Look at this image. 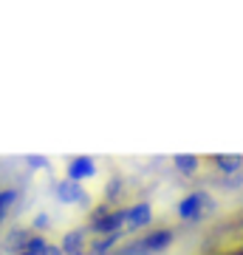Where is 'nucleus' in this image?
I'll return each instance as SVG.
<instances>
[{"label":"nucleus","instance_id":"1","mask_svg":"<svg viewBox=\"0 0 243 255\" xmlns=\"http://www.w3.org/2000/svg\"><path fill=\"white\" fill-rule=\"evenodd\" d=\"M127 224V207L125 210H108L90 221V233H99V236H113L122 233V227Z\"/></svg>","mask_w":243,"mask_h":255},{"label":"nucleus","instance_id":"2","mask_svg":"<svg viewBox=\"0 0 243 255\" xmlns=\"http://www.w3.org/2000/svg\"><path fill=\"white\" fill-rule=\"evenodd\" d=\"M57 201H63V204H88V193L80 182L63 179L57 184Z\"/></svg>","mask_w":243,"mask_h":255},{"label":"nucleus","instance_id":"3","mask_svg":"<svg viewBox=\"0 0 243 255\" xmlns=\"http://www.w3.org/2000/svg\"><path fill=\"white\" fill-rule=\"evenodd\" d=\"M90 176H96V162L90 156H74L65 167V179H71V182H82Z\"/></svg>","mask_w":243,"mask_h":255},{"label":"nucleus","instance_id":"4","mask_svg":"<svg viewBox=\"0 0 243 255\" xmlns=\"http://www.w3.org/2000/svg\"><path fill=\"white\" fill-rule=\"evenodd\" d=\"M85 244H88V230H71L63 236V255H85Z\"/></svg>","mask_w":243,"mask_h":255},{"label":"nucleus","instance_id":"5","mask_svg":"<svg viewBox=\"0 0 243 255\" xmlns=\"http://www.w3.org/2000/svg\"><path fill=\"white\" fill-rule=\"evenodd\" d=\"M150 219H153V210H150V204L139 201V204H133V207H127V227H130V230L147 227V224H150Z\"/></svg>","mask_w":243,"mask_h":255},{"label":"nucleus","instance_id":"6","mask_svg":"<svg viewBox=\"0 0 243 255\" xmlns=\"http://www.w3.org/2000/svg\"><path fill=\"white\" fill-rule=\"evenodd\" d=\"M204 204H207V196H204V193H192V196H187V199L178 204V216L181 219H198Z\"/></svg>","mask_w":243,"mask_h":255},{"label":"nucleus","instance_id":"7","mask_svg":"<svg viewBox=\"0 0 243 255\" xmlns=\"http://www.w3.org/2000/svg\"><path fill=\"white\" fill-rule=\"evenodd\" d=\"M170 241H172V233H170V230H156V233H150L147 238H142L144 253H159V250H164Z\"/></svg>","mask_w":243,"mask_h":255},{"label":"nucleus","instance_id":"8","mask_svg":"<svg viewBox=\"0 0 243 255\" xmlns=\"http://www.w3.org/2000/svg\"><path fill=\"white\" fill-rule=\"evenodd\" d=\"M119 238H122V233H113V236H102L99 241H93V244H90V255H110L113 250H116Z\"/></svg>","mask_w":243,"mask_h":255},{"label":"nucleus","instance_id":"9","mask_svg":"<svg viewBox=\"0 0 243 255\" xmlns=\"http://www.w3.org/2000/svg\"><path fill=\"white\" fill-rule=\"evenodd\" d=\"M20 199L17 190H0V221H6V216H9V210L14 207V201Z\"/></svg>","mask_w":243,"mask_h":255},{"label":"nucleus","instance_id":"10","mask_svg":"<svg viewBox=\"0 0 243 255\" xmlns=\"http://www.w3.org/2000/svg\"><path fill=\"white\" fill-rule=\"evenodd\" d=\"M172 162H175V167H178L181 173H195V167H198V159H195V156H175V159H172Z\"/></svg>","mask_w":243,"mask_h":255},{"label":"nucleus","instance_id":"11","mask_svg":"<svg viewBox=\"0 0 243 255\" xmlns=\"http://www.w3.org/2000/svg\"><path fill=\"white\" fill-rule=\"evenodd\" d=\"M45 247H48V241H45L43 236H31L28 238V244H26V253L28 255H43Z\"/></svg>","mask_w":243,"mask_h":255},{"label":"nucleus","instance_id":"12","mask_svg":"<svg viewBox=\"0 0 243 255\" xmlns=\"http://www.w3.org/2000/svg\"><path fill=\"white\" fill-rule=\"evenodd\" d=\"M215 162H218V167H221V170H226V173H232V170H238V167H241V159H238V156H218Z\"/></svg>","mask_w":243,"mask_h":255},{"label":"nucleus","instance_id":"13","mask_svg":"<svg viewBox=\"0 0 243 255\" xmlns=\"http://www.w3.org/2000/svg\"><path fill=\"white\" fill-rule=\"evenodd\" d=\"M26 164L34 167V170H40V167H48V159L45 156H26Z\"/></svg>","mask_w":243,"mask_h":255},{"label":"nucleus","instance_id":"14","mask_svg":"<svg viewBox=\"0 0 243 255\" xmlns=\"http://www.w3.org/2000/svg\"><path fill=\"white\" fill-rule=\"evenodd\" d=\"M48 224H51V219H48V213H37V216H34V227H37V230H45Z\"/></svg>","mask_w":243,"mask_h":255},{"label":"nucleus","instance_id":"15","mask_svg":"<svg viewBox=\"0 0 243 255\" xmlns=\"http://www.w3.org/2000/svg\"><path fill=\"white\" fill-rule=\"evenodd\" d=\"M43 255H63V250H60V247H54V244H48Z\"/></svg>","mask_w":243,"mask_h":255},{"label":"nucleus","instance_id":"16","mask_svg":"<svg viewBox=\"0 0 243 255\" xmlns=\"http://www.w3.org/2000/svg\"><path fill=\"white\" fill-rule=\"evenodd\" d=\"M17 255H28V253H26V250H23V253H17Z\"/></svg>","mask_w":243,"mask_h":255}]
</instances>
